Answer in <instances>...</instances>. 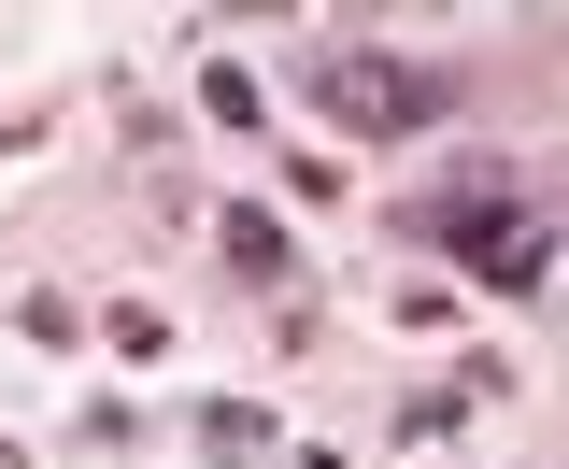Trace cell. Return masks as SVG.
Returning a JSON list of instances; mask_svg holds the SVG:
<instances>
[{
	"label": "cell",
	"mask_w": 569,
	"mask_h": 469,
	"mask_svg": "<svg viewBox=\"0 0 569 469\" xmlns=\"http://www.w3.org/2000/svg\"><path fill=\"white\" fill-rule=\"evenodd\" d=\"M299 86H313L356 142H399V129H441V114H456V71L385 58V43H313V58H299Z\"/></svg>",
	"instance_id": "6da1fadb"
},
{
	"label": "cell",
	"mask_w": 569,
	"mask_h": 469,
	"mask_svg": "<svg viewBox=\"0 0 569 469\" xmlns=\"http://www.w3.org/2000/svg\"><path fill=\"white\" fill-rule=\"evenodd\" d=\"M213 242H228V270H242V285H284V270H299V242H284V228H271V213H257V200L228 213Z\"/></svg>",
	"instance_id": "7a4b0ae2"
},
{
	"label": "cell",
	"mask_w": 569,
	"mask_h": 469,
	"mask_svg": "<svg viewBox=\"0 0 569 469\" xmlns=\"http://www.w3.org/2000/svg\"><path fill=\"white\" fill-rule=\"evenodd\" d=\"M200 100H213V129H257V71L213 58V71H200Z\"/></svg>",
	"instance_id": "3957f363"
},
{
	"label": "cell",
	"mask_w": 569,
	"mask_h": 469,
	"mask_svg": "<svg viewBox=\"0 0 569 469\" xmlns=\"http://www.w3.org/2000/svg\"><path fill=\"white\" fill-rule=\"evenodd\" d=\"M0 469H14V441H0Z\"/></svg>",
	"instance_id": "277c9868"
}]
</instances>
